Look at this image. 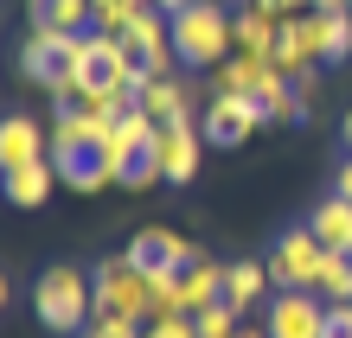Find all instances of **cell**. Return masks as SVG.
Instances as JSON below:
<instances>
[{
  "label": "cell",
  "mask_w": 352,
  "mask_h": 338,
  "mask_svg": "<svg viewBox=\"0 0 352 338\" xmlns=\"http://www.w3.org/2000/svg\"><path fill=\"white\" fill-rule=\"evenodd\" d=\"M173 51L186 71H218L237 51V13H224L218 0H192L173 13Z\"/></svg>",
  "instance_id": "6da1fadb"
},
{
  "label": "cell",
  "mask_w": 352,
  "mask_h": 338,
  "mask_svg": "<svg viewBox=\"0 0 352 338\" xmlns=\"http://www.w3.org/2000/svg\"><path fill=\"white\" fill-rule=\"evenodd\" d=\"M32 313L45 332H90L96 326V274L77 268H45L32 287Z\"/></svg>",
  "instance_id": "7a4b0ae2"
},
{
  "label": "cell",
  "mask_w": 352,
  "mask_h": 338,
  "mask_svg": "<svg viewBox=\"0 0 352 338\" xmlns=\"http://www.w3.org/2000/svg\"><path fill=\"white\" fill-rule=\"evenodd\" d=\"M96 313H109V319H154V281L129 256H109L96 268Z\"/></svg>",
  "instance_id": "3957f363"
},
{
  "label": "cell",
  "mask_w": 352,
  "mask_h": 338,
  "mask_svg": "<svg viewBox=\"0 0 352 338\" xmlns=\"http://www.w3.org/2000/svg\"><path fill=\"white\" fill-rule=\"evenodd\" d=\"M320 268H327V243L314 237V230H282L276 249H269V281H276V293L288 287H320Z\"/></svg>",
  "instance_id": "277c9868"
},
{
  "label": "cell",
  "mask_w": 352,
  "mask_h": 338,
  "mask_svg": "<svg viewBox=\"0 0 352 338\" xmlns=\"http://www.w3.org/2000/svg\"><path fill=\"white\" fill-rule=\"evenodd\" d=\"M154 166H160V179H173V185H192L199 179V160H205V128H199V115H179L167 121V128L154 134Z\"/></svg>",
  "instance_id": "5b68a950"
},
{
  "label": "cell",
  "mask_w": 352,
  "mask_h": 338,
  "mask_svg": "<svg viewBox=\"0 0 352 338\" xmlns=\"http://www.w3.org/2000/svg\"><path fill=\"white\" fill-rule=\"evenodd\" d=\"M199 128H205V147H243L256 128H269V121H263L256 96H212L205 115H199Z\"/></svg>",
  "instance_id": "8992f818"
},
{
  "label": "cell",
  "mask_w": 352,
  "mask_h": 338,
  "mask_svg": "<svg viewBox=\"0 0 352 338\" xmlns=\"http://www.w3.org/2000/svg\"><path fill=\"white\" fill-rule=\"evenodd\" d=\"M269 338H320L327 332V300L314 287H288V293H276L269 300Z\"/></svg>",
  "instance_id": "52a82bcc"
},
{
  "label": "cell",
  "mask_w": 352,
  "mask_h": 338,
  "mask_svg": "<svg viewBox=\"0 0 352 338\" xmlns=\"http://www.w3.org/2000/svg\"><path fill=\"white\" fill-rule=\"evenodd\" d=\"M269 64L288 71V77H301V71L320 64V7L282 19V38H276V51H269Z\"/></svg>",
  "instance_id": "ba28073f"
},
{
  "label": "cell",
  "mask_w": 352,
  "mask_h": 338,
  "mask_svg": "<svg viewBox=\"0 0 352 338\" xmlns=\"http://www.w3.org/2000/svg\"><path fill=\"white\" fill-rule=\"evenodd\" d=\"M141 274H179V268H192L199 262V249L179 237V230H141V237L122 249Z\"/></svg>",
  "instance_id": "9c48e42d"
},
{
  "label": "cell",
  "mask_w": 352,
  "mask_h": 338,
  "mask_svg": "<svg viewBox=\"0 0 352 338\" xmlns=\"http://www.w3.org/2000/svg\"><path fill=\"white\" fill-rule=\"evenodd\" d=\"M154 134H160V121H154V115H148V109H141V102H135V109H129V115L116 121V134L102 141V166H109V173L122 179V173H129L135 160H148Z\"/></svg>",
  "instance_id": "30bf717a"
},
{
  "label": "cell",
  "mask_w": 352,
  "mask_h": 338,
  "mask_svg": "<svg viewBox=\"0 0 352 338\" xmlns=\"http://www.w3.org/2000/svg\"><path fill=\"white\" fill-rule=\"evenodd\" d=\"M84 32H52V26H32V38L19 45V71H26L32 83H45V90H58V77H65V58Z\"/></svg>",
  "instance_id": "8fae6325"
},
{
  "label": "cell",
  "mask_w": 352,
  "mask_h": 338,
  "mask_svg": "<svg viewBox=\"0 0 352 338\" xmlns=\"http://www.w3.org/2000/svg\"><path fill=\"white\" fill-rule=\"evenodd\" d=\"M32 160H52V134L38 128L32 115H7V121H0V173L32 166Z\"/></svg>",
  "instance_id": "7c38bea8"
},
{
  "label": "cell",
  "mask_w": 352,
  "mask_h": 338,
  "mask_svg": "<svg viewBox=\"0 0 352 338\" xmlns=\"http://www.w3.org/2000/svg\"><path fill=\"white\" fill-rule=\"evenodd\" d=\"M224 300V262L199 256L192 268H179V313H205Z\"/></svg>",
  "instance_id": "4fadbf2b"
},
{
  "label": "cell",
  "mask_w": 352,
  "mask_h": 338,
  "mask_svg": "<svg viewBox=\"0 0 352 338\" xmlns=\"http://www.w3.org/2000/svg\"><path fill=\"white\" fill-rule=\"evenodd\" d=\"M263 77H269V58H256V51H231V58L212 71V96H256Z\"/></svg>",
  "instance_id": "5bb4252c"
},
{
  "label": "cell",
  "mask_w": 352,
  "mask_h": 338,
  "mask_svg": "<svg viewBox=\"0 0 352 338\" xmlns=\"http://www.w3.org/2000/svg\"><path fill=\"white\" fill-rule=\"evenodd\" d=\"M52 185H58V166H52V160H32V166H13V173L0 179V192H7V204L32 210V204L52 198Z\"/></svg>",
  "instance_id": "9a60e30c"
},
{
  "label": "cell",
  "mask_w": 352,
  "mask_h": 338,
  "mask_svg": "<svg viewBox=\"0 0 352 338\" xmlns=\"http://www.w3.org/2000/svg\"><path fill=\"white\" fill-rule=\"evenodd\" d=\"M307 230L333 249V256H352V204L340 198V192H327L320 204H314V217H307Z\"/></svg>",
  "instance_id": "2e32d148"
},
{
  "label": "cell",
  "mask_w": 352,
  "mask_h": 338,
  "mask_svg": "<svg viewBox=\"0 0 352 338\" xmlns=\"http://www.w3.org/2000/svg\"><path fill=\"white\" fill-rule=\"evenodd\" d=\"M135 102L160 121V128H167V121H179V115H192V90H186L173 71H167V77H148V90H141Z\"/></svg>",
  "instance_id": "e0dca14e"
},
{
  "label": "cell",
  "mask_w": 352,
  "mask_h": 338,
  "mask_svg": "<svg viewBox=\"0 0 352 338\" xmlns=\"http://www.w3.org/2000/svg\"><path fill=\"white\" fill-rule=\"evenodd\" d=\"M269 287H276V281H269V262H231V268H224V300L243 306V313L263 306Z\"/></svg>",
  "instance_id": "ac0fdd59"
},
{
  "label": "cell",
  "mask_w": 352,
  "mask_h": 338,
  "mask_svg": "<svg viewBox=\"0 0 352 338\" xmlns=\"http://www.w3.org/2000/svg\"><path fill=\"white\" fill-rule=\"evenodd\" d=\"M32 26H52V32H96V0H32Z\"/></svg>",
  "instance_id": "d6986e66"
},
{
  "label": "cell",
  "mask_w": 352,
  "mask_h": 338,
  "mask_svg": "<svg viewBox=\"0 0 352 338\" xmlns=\"http://www.w3.org/2000/svg\"><path fill=\"white\" fill-rule=\"evenodd\" d=\"M276 38H282V19L276 13H263L256 0H250V7H237V51L269 58V51H276Z\"/></svg>",
  "instance_id": "ffe728a7"
},
{
  "label": "cell",
  "mask_w": 352,
  "mask_h": 338,
  "mask_svg": "<svg viewBox=\"0 0 352 338\" xmlns=\"http://www.w3.org/2000/svg\"><path fill=\"white\" fill-rule=\"evenodd\" d=\"M52 166H58V179H65L71 192H102V185L116 179L109 166H102V154H58Z\"/></svg>",
  "instance_id": "44dd1931"
},
{
  "label": "cell",
  "mask_w": 352,
  "mask_h": 338,
  "mask_svg": "<svg viewBox=\"0 0 352 338\" xmlns=\"http://www.w3.org/2000/svg\"><path fill=\"white\" fill-rule=\"evenodd\" d=\"M352 58V7L346 13H320V64Z\"/></svg>",
  "instance_id": "7402d4cb"
},
{
  "label": "cell",
  "mask_w": 352,
  "mask_h": 338,
  "mask_svg": "<svg viewBox=\"0 0 352 338\" xmlns=\"http://www.w3.org/2000/svg\"><path fill=\"white\" fill-rule=\"evenodd\" d=\"M320 300L327 306H352V256H333V249H327V268H320Z\"/></svg>",
  "instance_id": "603a6c76"
},
{
  "label": "cell",
  "mask_w": 352,
  "mask_h": 338,
  "mask_svg": "<svg viewBox=\"0 0 352 338\" xmlns=\"http://www.w3.org/2000/svg\"><path fill=\"white\" fill-rule=\"evenodd\" d=\"M199 319V338H237V326H243V306H231V300H218V306H205V313H192Z\"/></svg>",
  "instance_id": "cb8c5ba5"
},
{
  "label": "cell",
  "mask_w": 352,
  "mask_h": 338,
  "mask_svg": "<svg viewBox=\"0 0 352 338\" xmlns=\"http://www.w3.org/2000/svg\"><path fill=\"white\" fill-rule=\"evenodd\" d=\"M77 338H148V319H109V313H96V326L77 332Z\"/></svg>",
  "instance_id": "d4e9b609"
},
{
  "label": "cell",
  "mask_w": 352,
  "mask_h": 338,
  "mask_svg": "<svg viewBox=\"0 0 352 338\" xmlns=\"http://www.w3.org/2000/svg\"><path fill=\"white\" fill-rule=\"evenodd\" d=\"M122 185H129V192H148V185H160V166H154V154H148V160H135L129 173H122Z\"/></svg>",
  "instance_id": "484cf974"
},
{
  "label": "cell",
  "mask_w": 352,
  "mask_h": 338,
  "mask_svg": "<svg viewBox=\"0 0 352 338\" xmlns=\"http://www.w3.org/2000/svg\"><path fill=\"white\" fill-rule=\"evenodd\" d=\"M320 338H352V306H327V332Z\"/></svg>",
  "instance_id": "4316f807"
},
{
  "label": "cell",
  "mask_w": 352,
  "mask_h": 338,
  "mask_svg": "<svg viewBox=\"0 0 352 338\" xmlns=\"http://www.w3.org/2000/svg\"><path fill=\"white\" fill-rule=\"evenodd\" d=\"M263 13H276V19H288V13H314L320 0H256Z\"/></svg>",
  "instance_id": "83f0119b"
},
{
  "label": "cell",
  "mask_w": 352,
  "mask_h": 338,
  "mask_svg": "<svg viewBox=\"0 0 352 338\" xmlns=\"http://www.w3.org/2000/svg\"><path fill=\"white\" fill-rule=\"evenodd\" d=\"M333 192L352 204V154H346V166H340V173H333Z\"/></svg>",
  "instance_id": "f1b7e54d"
},
{
  "label": "cell",
  "mask_w": 352,
  "mask_h": 338,
  "mask_svg": "<svg viewBox=\"0 0 352 338\" xmlns=\"http://www.w3.org/2000/svg\"><path fill=\"white\" fill-rule=\"evenodd\" d=\"M148 7H160V13H167V19H173L179 7H192V0H148Z\"/></svg>",
  "instance_id": "f546056e"
},
{
  "label": "cell",
  "mask_w": 352,
  "mask_h": 338,
  "mask_svg": "<svg viewBox=\"0 0 352 338\" xmlns=\"http://www.w3.org/2000/svg\"><path fill=\"white\" fill-rule=\"evenodd\" d=\"M237 338H269V326H237Z\"/></svg>",
  "instance_id": "4dcf8cb0"
},
{
  "label": "cell",
  "mask_w": 352,
  "mask_h": 338,
  "mask_svg": "<svg viewBox=\"0 0 352 338\" xmlns=\"http://www.w3.org/2000/svg\"><path fill=\"white\" fill-rule=\"evenodd\" d=\"M340 134H346V154H352V109H346V121H340Z\"/></svg>",
  "instance_id": "1f68e13d"
},
{
  "label": "cell",
  "mask_w": 352,
  "mask_h": 338,
  "mask_svg": "<svg viewBox=\"0 0 352 338\" xmlns=\"http://www.w3.org/2000/svg\"><path fill=\"white\" fill-rule=\"evenodd\" d=\"M96 7H116V0H96Z\"/></svg>",
  "instance_id": "d6a6232c"
},
{
  "label": "cell",
  "mask_w": 352,
  "mask_h": 338,
  "mask_svg": "<svg viewBox=\"0 0 352 338\" xmlns=\"http://www.w3.org/2000/svg\"><path fill=\"white\" fill-rule=\"evenodd\" d=\"M148 338H154V332H148Z\"/></svg>",
  "instance_id": "836d02e7"
}]
</instances>
